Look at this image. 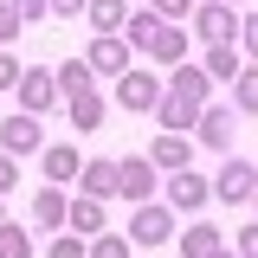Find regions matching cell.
Listing matches in <instances>:
<instances>
[{
	"instance_id": "obj_1",
	"label": "cell",
	"mask_w": 258,
	"mask_h": 258,
	"mask_svg": "<svg viewBox=\"0 0 258 258\" xmlns=\"http://www.w3.org/2000/svg\"><path fill=\"white\" fill-rule=\"evenodd\" d=\"M194 32H200V39H213V45H232L239 20H232V7H226V0H207V7H194Z\"/></svg>"
},
{
	"instance_id": "obj_2",
	"label": "cell",
	"mask_w": 258,
	"mask_h": 258,
	"mask_svg": "<svg viewBox=\"0 0 258 258\" xmlns=\"http://www.w3.org/2000/svg\"><path fill=\"white\" fill-rule=\"evenodd\" d=\"M116 103H123V110H155V103H161V78L123 71V78H116Z\"/></svg>"
},
{
	"instance_id": "obj_3",
	"label": "cell",
	"mask_w": 258,
	"mask_h": 258,
	"mask_svg": "<svg viewBox=\"0 0 258 258\" xmlns=\"http://www.w3.org/2000/svg\"><path fill=\"white\" fill-rule=\"evenodd\" d=\"M39 142H45V136H39V116H32V110H20V116L0 123V149H7V155H32Z\"/></svg>"
},
{
	"instance_id": "obj_4",
	"label": "cell",
	"mask_w": 258,
	"mask_h": 258,
	"mask_svg": "<svg viewBox=\"0 0 258 258\" xmlns=\"http://www.w3.org/2000/svg\"><path fill=\"white\" fill-rule=\"evenodd\" d=\"M207 200H213V187H207L200 174H187V168H181V174H168V207H174V213H200Z\"/></svg>"
},
{
	"instance_id": "obj_5",
	"label": "cell",
	"mask_w": 258,
	"mask_h": 258,
	"mask_svg": "<svg viewBox=\"0 0 258 258\" xmlns=\"http://www.w3.org/2000/svg\"><path fill=\"white\" fill-rule=\"evenodd\" d=\"M168 232H174V213L142 200V207H136V220H129V239H136V245H161Z\"/></svg>"
},
{
	"instance_id": "obj_6",
	"label": "cell",
	"mask_w": 258,
	"mask_h": 258,
	"mask_svg": "<svg viewBox=\"0 0 258 258\" xmlns=\"http://www.w3.org/2000/svg\"><path fill=\"white\" fill-rule=\"evenodd\" d=\"M200 110H207V103H194V97H181V91H161V103H155V116H161V129H168V136L194 129V123H200Z\"/></svg>"
},
{
	"instance_id": "obj_7",
	"label": "cell",
	"mask_w": 258,
	"mask_h": 258,
	"mask_svg": "<svg viewBox=\"0 0 258 258\" xmlns=\"http://www.w3.org/2000/svg\"><path fill=\"white\" fill-rule=\"evenodd\" d=\"M213 194H220V200H252L258 194V168L252 161H226L220 174H213Z\"/></svg>"
},
{
	"instance_id": "obj_8",
	"label": "cell",
	"mask_w": 258,
	"mask_h": 258,
	"mask_svg": "<svg viewBox=\"0 0 258 258\" xmlns=\"http://www.w3.org/2000/svg\"><path fill=\"white\" fill-rule=\"evenodd\" d=\"M13 91H20V103L39 116V110H52V103H58V71H26Z\"/></svg>"
},
{
	"instance_id": "obj_9",
	"label": "cell",
	"mask_w": 258,
	"mask_h": 258,
	"mask_svg": "<svg viewBox=\"0 0 258 258\" xmlns=\"http://www.w3.org/2000/svg\"><path fill=\"white\" fill-rule=\"evenodd\" d=\"M84 194L91 200H110V194H123V161H84Z\"/></svg>"
},
{
	"instance_id": "obj_10",
	"label": "cell",
	"mask_w": 258,
	"mask_h": 258,
	"mask_svg": "<svg viewBox=\"0 0 258 258\" xmlns=\"http://www.w3.org/2000/svg\"><path fill=\"white\" fill-rule=\"evenodd\" d=\"M142 52H149V58H161V64H187V32L174 26V20H161V26H155V39H149Z\"/></svg>"
},
{
	"instance_id": "obj_11",
	"label": "cell",
	"mask_w": 258,
	"mask_h": 258,
	"mask_svg": "<svg viewBox=\"0 0 258 258\" xmlns=\"http://www.w3.org/2000/svg\"><path fill=\"white\" fill-rule=\"evenodd\" d=\"M91 71H129V45L116 39V32H97V45H91Z\"/></svg>"
},
{
	"instance_id": "obj_12",
	"label": "cell",
	"mask_w": 258,
	"mask_h": 258,
	"mask_svg": "<svg viewBox=\"0 0 258 258\" xmlns=\"http://www.w3.org/2000/svg\"><path fill=\"white\" fill-rule=\"evenodd\" d=\"M194 129H200V142H207V149H226V142H232V110H220V103H207Z\"/></svg>"
},
{
	"instance_id": "obj_13",
	"label": "cell",
	"mask_w": 258,
	"mask_h": 258,
	"mask_svg": "<svg viewBox=\"0 0 258 258\" xmlns=\"http://www.w3.org/2000/svg\"><path fill=\"white\" fill-rule=\"evenodd\" d=\"M149 187H155V161H149V155H129V161H123V194L142 207V200H149Z\"/></svg>"
},
{
	"instance_id": "obj_14",
	"label": "cell",
	"mask_w": 258,
	"mask_h": 258,
	"mask_svg": "<svg viewBox=\"0 0 258 258\" xmlns=\"http://www.w3.org/2000/svg\"><path fill=\"white\" fill-rule=\"evenodd\" d=\"M149 161H155V168H168V174H181V168L194 161V149H187V136H155Z\"/></svg>"
},
{
	"instance_id": "obj_15",
	"label": "cell",
	"mask_w": 258,
	"mask_h": 258,
	"mask_svg": "<svg viewBox=\"0 0 258 258\" xmlns=\"http://www.w3.org/2000/svg\"><path fill=\"white\" fill-rule=\"evenodd\" d=\"M168 91H181V97H194V103H207V91H213V78H207V64H174Z\"/></svg>"
},
{
	"instance_id": "obj_16",
	"label": "cell",
	"mask_w": 258,
	"mask_h": 258,
	"mask_svg": "<svg viewBox=\"0 0 258 258\" xmlns=\"http://www.w3.org/2000/svg\"><path fill=\"white\" fill-rule=\"evenodd\" d=\"M220 252V226H187V232H181V258H213Z\"/></svg>"
},
{
	"instance_id": "obj_17",
	"label": "cell",
	"mask_w": 258,
	"mask_h": 258,
	"mask_svg": "<svg viewBox=\"0 0 258 258\" xmlns=\"http://www.w3.org/2000/svg\"><path fill=\"white\" fill-rule=\"evenodd\" d=\"M64 220H71L78 239H84V232H103V200H91V194H84V200H71V213H64Z\"/></svg>"
},
{
	"instance_id": "obj_18",
	"label": "cell",
	"mask_w": 258,
	"mask_h": 258,
	"mask_svg": "<svg viewBox=\"0 0 258 258\" xmlns=\"http://www.w3.org/2000/svg\"><path fill=\"white\" fill-rule=\"evenodd\" d=\"M71 123H78V136H91V129L103 123V97H97V91H78V97H71Z\"/></svg>"
},
{
	"instance_id": "obj_19",
	"label": "cell",
	"mask_w": 258,
	"mask_h": 258,
	"mask_svg": "<svg viewBox=\"0 0 258 258\" xmlns=\"http://www.w3.org/2000/svg\"><path fill=\"white\" fill-rule=\"evenodd\" d=\"M64 213H71V207H64V194H58V187H45V194H32V220H39V226H58Z\"/></svg>"
},
{
	"instance_id": "obj_20",
	"label": "cell",
	"mask_w": 258,
	"mask_h": 258,
	"mask_svg": "<svg viewBox=\"0 0 258 258\" xmlns=\"http://www.w3.org/2000/svg\"><path fill=\"white\" fill-rule=\"evenodd\" d=\"M84 13H91V26H97V32H123V20H129L123 0H91Z\"/></svg>"
},
{
	"instance_id": "obj_21",
	"label": "cell",
	"mask_w": 258,
	"mask_h": 258,
	"mask_svg": "<svg viewBox=\"0 0 258 258\" xmlns=\"http://www.w3.org/2000/svg\"><path fill=\"white\" fill-rule=\"evenodd\" d=\"M58 91H64V97L91 91V64H84V58H64V64H58Z\"/></svg>"
},
{
	"instance_id": "obj_22",
	"label": "cell",
	"mask_w": 258,
	"mask_h": 258,
	"mask_svg": "<svg viewBox=\"0 0 258 258\" xmlns=\"http://www.w3.org/2000/svg\"><path fill=\"white\" fill-rule=\"evenodd\" d=\"M45 174H52V181H71V174H84V168H78V149H45Z\"/></svg>"
},
{
	"instance_id": "obj_23",
	"label": "cell",
	"mask_w": 258,
	"mask_h": 258,
	"mask_svg": "<svg viewBox=\"0 0 258 258\" xmlns=\"http://www.w3.org/2000/svg\"><path fill=\"white\" fill-rule=\"evenodd\" d=\"M155 26H161V13H129V20H123L129 45H149V39H155Z\"/></svg>"
},
{
	"instance_id": "obj_24",
	"label": "cell",
	"mask_w": 258,
	"mask_h": 258,
	"mask_svg": "<svg viewBox=\"0 0 258 258\" xmlns=\"http://www.w3.org/2000/svg\"><path fill=\"white\" fill-rule=\"evenodd\" d=\"M232 97H239V110H245V116L258 110V64H252V71H239V78H232Z\"/></svg>"
},
{
	"instance_id": "obj_25",
	"label": "cell",
	"mask_w": 258,
	"mask_h": 258,
	"mask_svg": "<svg viewBox=\"0 0 258 258\" xmlns=\"http://www.w3.org/2000/svg\"><path fill=\"white\" fill-rule=\"evenodd\" d=\"M0 252H7V258H32V239H26V226H0Z\"/></svg>"
},
{
	"instance_id": "obj_26",
	"label": "cell",
	"mask_w": 258,
	"mask_h": 258,
	"mask_svg": "<svg viewBox=\"0 0 258 258\" xmlns=\"http://www.w3.org/2000/svg\"><path fill=\"white\" fill-rule=\"evenodd\" d=\"M207 78H239V58H232V45H213V52H207Z\"/></svg>"
},
{
	"instance_id": "obj_27",
	"label": "cell",
	"mask_w": 258,
	"mask_h": 258,
	"mask_svg": "<svg viewBox=\"0 0 258 258\" xmlns=\"http://www.w3.org/2000/svg\"><path fill=\"white\" fill-rule=\"evenodd\" d=\"M20 32H26V20H20V7H13V0H0V45H13Z\"/></svg>"
},
{
	"instance_id": "obj_28",
	"label": "cell",
	"mask_w": 258,
	"mask_h": 258,
	"mask_svg": "<svg viewBox=\"0 0 258 258\" xmlns=\"http://www.w3.org/2000/svg\"><path fill=\"white\" fill-rule=\"evenodd\" d=\"M91 258H129V239H116V232H103L91 245Z\"/></svg>"
},
{
	"instance_id": "obj_29",
	"label": "cell",
	"mask_w": 258,
	"mask_h": 258,
	"mask_svg": "<svg viewBox=\"0 0 258 258\" xmlns=\"http://www.w3.org/2000/svg\"><path fill=\"white\" fill-rule=\"evenodd\" d=\"M13 7H20V20H26V26H32V20H45V13H52V0H13Z\"/></svg>"
},
{
	"instance_id": "obj_30",
	"label": "cell",
	"mask_w": 258,
	"mask_h": 258,
	"mask_svg": "<svg viewBox=\"0 0 258 258\" xmlns=\"http://www.w3.org/2000/svg\"><path fill=\"white\" fill-rule=\"evenodd\" d=\"M155 13H161V20H187L194 0H155Z\"/></svg>"
},
{
	"instance_id": "obj_31",
	"label": "cell",
	"mask_w": 258,
	"mask_h": 258,
	"mask_svg": "<svg viewBox=\"0 0 258 258\" xmlns=\"http://www.w3.org/2000/svg\"><path fill=\"white\" fill-rule=\"evenodd\" d=\"M52 258H91V252H84V239H52Z\"/></svg>"
},
{
	"instance_id": "obj_32",
	"label": "cell",
	"mask_w": 258,
	"mask_h": 258,
	"mask_svg": "<svg viewBox=\"0 0 258 258\" xmlns=\"http://www.w3.org/2000/svg\"><path fill=\"white\" fill-rule=\"evenodd\" d=\"M239 45H245V52L258 58V13H252V20H239Z\"/></svg>"
},
{
	"instance_id": "obj_33",
	"label": "cell",
	"mask_w": 258,
	"mask_h": 258,
	"mask_svg": "<svg viewBox=\"0 0 258 258\" xmlns=\"http://www.w3.org/2000/svg\"><path fill=\"white\" fill-rule=\"evenodd\" d=\"M20 78H26V71H20V64L7 58V52H0V91H13V84H20Z\"/></svg>"
},
{
	"instance_id": "obj_34",
	"label": "cell",
	"mask_w": 258,
	"mask_h": 258,
	"mask_svg": "<svg viewBox=\"0 0 258 258\" xmlns=\"http://www.w3.org/2000/svg\"><path fill=\"white\" fill-rule=\"evenodd\" d=\"M84 7H91V0H52V20H78Z\"/></svg>"
},
{
	"instance_id": "obj_35",
	"label": "cell",
	"mask_w": 258,
	"mask_h": 258,
	"mask_svg": "<svg viewBox=\"0 0 258 258\" xmlns=\"http://www.w3.org/2000/svg\"><path fill=\"white\" fill-rule=\"evenodd\" d=\"M20 187V174H13V155H0V194H13Z\"/></svg>"
},
{
	"instance_id": "obj_36",
	"label": "cell",
	"mask_w": 258,
	"mask_h": 258,
	"mask_svg": "<svg viewBox=\"0 0 258 258\" xmlns=\"http://www.w3.org/2000/svg\"><path fill=\"white\" fill-rule=\"evenodd\" d=\"M239 258H258V226H245V232H239Z\"/></svg>"
},
{
	"instance_id": "obj_37",
	"label": "cell",
	"mask_w": 258,
	"mask_h": 258,
	"mask_svg": "<svg viewBox=\"0 0 258 258\" xmlns=\"http://www.w3.org/2000/svg\"><path fill=\"white\" fill-rule=\"evenodd\" d=\"M213 258H239V252H226V245H220V252H213Z\"/></svg>"
},
{
	"instance_id": "obj_38",
	"label": "cell",
	"mask_w": 258,
	"mask_h": 258,
	"mask_svg": "<svg viewBox=\"0 0 258 258\" xmlns=\"http://www.w3.org/2000/svg\"><path fill=\"white\" fill-rule=\"evenodd\" d=\"M226 7H232V0H226Z\"/></svg>"
},
{
	"instance_id": "obj_39",
	"label": "cell",
	"mask_w": 258,
	"mask_h": 258,
	"mask_svg": "<svg viewBox=\"0 0 258 258\" xmlns=\"http://www.w3.org/2000/svg\"><path fill=\"white\" fill-rule=\"evenodd\" d=\"M0 258H7V252H0Z\"/></svg>"
},
{
	"instance_id": "obj_40",
	"label": "cell",
	"mask_w": 258,
	"mask_h": 258,
	"mask_svg": "<svg viewBox=\"0 0 258 258\" xmlns=\"http://www.w3.org/2000/svg\"><path fill=\"white\" fill-rule=\"evenodd\" d=\"M252 200H258V194H252Z\"/></svg>"
}]
</instances>
